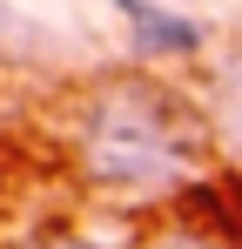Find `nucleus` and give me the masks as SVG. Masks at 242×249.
<instances>
[{
    "mask_svg": "<svg viewBox=\"0 0 242 249\" xmlns=\"http://www.w3.org/2000/svg\"><path fill=\"white\" fill-rule=\"evenodd\" d=\"M34 249H101V243H87V236H54V243H34Z\"/></svg>",
    "mask_w": 242,
    "mask_h": 249,
    "instance_id": "20e7f679",
    "label": "nucleus"
},
{
    "mask_svg": "<svg viewBox=\"0 0 242 249\" xmlns=\"http://www.w3.org/2000/svg\"><path fill=\"white\" fill-rule=\"evenodd\" d=\"M141 249H242V243L215 236V229H202V222H175V229H155Z\"/></svg>",
    "mask_w": 242,
    "mask_h": 249,
    "instance_id": "7ed1b4c3",
    "label": "nucleus"
},
{
    "mask_svg": "<svg viewBox=\"0 0 242 249\" xmlns=\"http://www.w3.org/2000/svg\"><path fill=\"white\" fill-rule=\"evenodd\" d=\"M215 148L208 115L161 74H101L68 108L74 175L108 202H175L189 196Z\"/></svg>",
    "mask_w": 242,
    "mask_h": 249,
    "instance_id": "f257e3e1",
    "label": "nucleus"
},
{
    "mask_svg": "<svg viewBox=\"0 0 242 249\" xmlns=\"http://www.w3.org/2000/svg\"><path fill=\"white\" fill-rule=\"evenodd\" d=\"M0 196H7V175H0Z\"/></svg>",
    "mask_w": 242,
    "mask_h": 249,
    "instance_id": "39448f33",
    "label": "nucleus"
},
{
    "mask_svg": "<svg viewBox=\"0 0 242 249\" xmlns=\"http://www.w3.org/2000/svg\"><path fill=\"white\" fill-rule=\"evenodd\" d=\"M108 14L121 20V34H128V47H135V61H195L202 47H208V34H202V20H189V14H175L168 0H101Z\"/></svg>",
    "mask_w": 242,
    "mask_h": 249,
    "instance_id": "f03ea898",
    "label": "nucleus"
}]
</instances>
